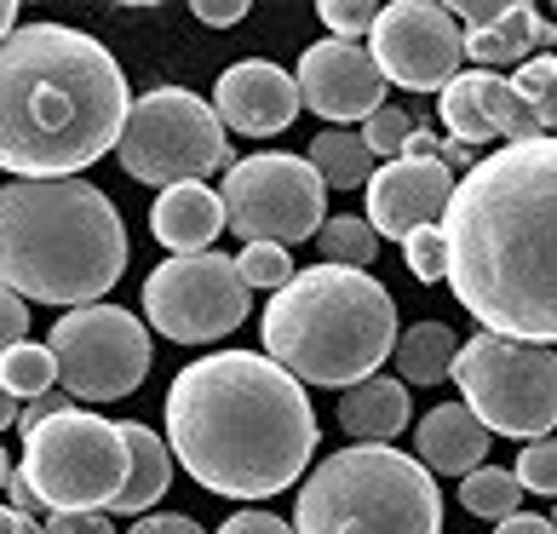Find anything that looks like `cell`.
<instances>
[{
	"label": "cell",
	"mask_w": 557,
	"mask_h": 534,
	"mask_svg": "<svg viewBox=\"0 0 557 534\" xmlns=\"http://www.w3.org/2000/svg\"><path fill=\"white\" fill-rule=\"evenodd\" d=\"M64 408H75V402H64V397H35V402H24V420H17V425H24V431H35V425H47L52 414H64Z\"/></svg>",
	"instance_id": "cell-41"
},
{
	"label": "cell",
	"mask_w": 557,
	"mask_h": 534,
	"mask_svg": "<svg viewBox=\"0 0 557 534\" xmlns=\"http://www.w3.org/2000/svg\"><path fill=\"white\" fill-rule=\"evenodd\" d=\"M403 161H437V138H431L425 127H414V138L403 144Z\"/></svg>",
	"instance_id": "cell-43"
},
{
	"label": "cell",
	"mask_w": 557,
	"mask_h": 534,
	"mask_svg": "<svg viewBox=\"0 0 557 534\" xmlns=\"http://www.w3.org/2000/svg\"><path fill=\"white\" fill-rule=\"evenodd\" d=\"M224 224L242 241H264V248H294L311 241L327 224V184L305 156L287 150H259L224 167L219 184Z\"/></svg>",
	"instance_id": "cell-10"
},
{
	"label": "cell",
	"mask_w": 557,
	"mask_h": 534,
	"mask_svg": "<svg viewBox=\"0 0 557 534\" xmlns=\"http://www.w3.org/2000/svg\"><path fill=\"white\" fill-rule=\"evenodd\" d=\"M121 437H127L133 471H127V488H121V500L110 511H121V518H144L173 483V448L161 443L144 420H121Z\"/></svg>",
	"instance_id": "cell-21"
},
{
	"label": "cell",
	"mask_w": 557,
	"mask_h": 534,
	"mask_svg": "<svg viewBox=\"0 0 557 534\" xmlns=\"http://www.w3.org/2000/svg\"><path fill=\"white\" fill-rule=\"evenodd\" d=\"M408 420H414V402H408V385L403 380H362L339 397V431L357 443H391L403 437Z\"/></svg>",
	"instance_id": "cell-20"
},
{
	"label": "cell",
	"mask_w": 557,
	"mask_h": 534,
	"mask_svg": "<svg viewBox=\"0 0 557 534\" xmlns=\"http://www.w3.org/2000/svg\"><path fill=\"white\" fill-rule=\"evenodd\" d=\"M253 311V287L242 282L236 259L224 253H184L144 276V316L173 345H213L236 334Z\"/></svg>",
	"instance_id": "cell-12"
},
{
	"label": "cell",
	"mask_w": 557,
	"mask_h": 534,
	"mask_svg": "<svg viewBox=\"0 0 557 534\" xmlns=\"http://www.w3.org/2000/svg\"><path fill=\"white\" fill-rule=\"evenodd\" d=\"M494 534H557V529H552V518H529V511H518V518L494 523Z\"/></svg>",
	"instance_id": "cell-42"
},
{
	"label": "cell",
	"mask_w": 557,
	"mask_h": 534,
	"mask_svg": "<svg viewBox=\"0 0 557 534\" xmlns=\"http://www.w3.org/2000/svg\"><path fill=\"white\" fill-rule=\"evenodd\" d=\"M236 271L247 287H271V294H282L287 282H294V259H287V248H264V241H247V248L236 253Z\"/></svg>",
	"instance_id": "cell-28"
},
{
	"label": "cell",
	"mask_w": 557,
	"mask_h": 534,
	"mask_svg": "<svg viewBox=\"0 0 557 534\" xmlns=\"http://www.w3.org/2000/svg\"><path fill=\"white\" fill-rule=\"evenodd\" d=\"M52 380H58V357H52V345H12L7 357H0V385L17 397V402H35V397H47L52 392Z\"/></svg>",
	"instance_id": "cell-25"
},
{
	"label": "cell",
	"mask_w": 557,
	"mask_h": 534,
	"mask_svg": "<svg viewBox=\"0 0 557 534\" xmlns=\"http://www.w3.org/2000/svg\"><path fill=\"white\" fill-rule=\"evenodd\" d=\"M294 80H299V104L322 115L327 127H350V121H368L374 110H385V75L357 40H334V35L317 40L299 58Z\"/></svg>",
	"instance_id": "cell-14"
},
{
	"label": "cell",
	"mask_w": 557,
	"mask_h": 534,
	"mask_svg": "<svg viewBox=\"0 0 557 534\" xmlns=\"http://www.w3.org/2000/svg\"><path fill=\"white\" fill-rule=\"evenodd\" d=\"M7 506H12V511H24V518H52L47 500L35 495V483L24 477V471H12V483H7Z\"/></svg>",
	"instance_id": "cell-38"
},
{
	"label": "cell",
	"mask_w": 557,
	"mask_h": 534,
	"mask_svg": "<svg viewBox=\"0 0 557 534\" xmlns=\"http://www.w3.org/2000/svg\"><path fill=\"white\" fill-rule=\"evenodd\" d=\"M219 534H294V523H282L276 511H236L219 523Z\"/></svg>",
	"instance_id": "cell-36"
},
{
	"label": "cell",
	"mask_w": 557,
	"mask_h": 534,
	"mask_svg": "<svg viewBox=\"0 0 557 534\" xmlns=\"http://www.w3.org/2000/svg\"><path fill=\"white\" fill-rule=\"evenodd\" d=\"M127 534H201V523L190 511H161V518H138Z\"/></svg>",
	"instance_id": "cell-39"
},
{
	"label": "cell",
	"mask_w": 557,
	"mask_h": 534,
	"mask_svg": "<svg viewBox=\"0 0 557 534\" xmlns=\"http://www.w3.org/2000/svg\"><path fill=\"white\" fill-rule=\"evenodd\" d=\"M17 35V0H0V40Z\"/></svg>",
	"instance_id": "cell-45"
},
{
	"label": "cell",
	"mask_w": 557,
	"mask_h": 534,
	"mask_svg": "<svg viewBox=\"0 0 557 534\" xmlns=\"http://www.w3.org/2000/svg\"><path fill=\"white\" fill-rule=\"evenodd\" d=\"M24 534H47V529H40V523H35V518H29V523H24Z\"/></svg>",
	"instance_id": "cell-48"
},
{
	"label": "cell",
	"mask_w": 557,
	"mask_h": 534,
	"mask_svg": "<svg viewBox=\"0 0 557 534\" xmlns=\"http://www.w3.org/2000/svg\"><path fill=\"white\" fill-rule=\"evenodd\" d=\"M190 12L201 17V24H213V29H231V24H242L253 7H247V0H196Z\"/></svg>",
	"instance_id": "cell-37"
},
{
	"label": "cell",
	"mask_w": 557,
	"mask_h": 534,
	"mask_svg": "<svg viewBox=\"0 0 557 534\" xmlns=\"http://www.w3.org/2000/svg\"><path fill=\"white\" fill-rule=\"evenodd\" d=\"M368 58L385 80L408 92H443L466 64V29L437 0H391V7H380Z\"/></svg>",
	"instance_id": "cell-13"
},
{
	"label": "cell",
	"mask_w": 557,
	"mask_h": 534,
	"mask_svg": "<svg viewBox=\"0 0 557 534\" xmlns=\"http://www.w3.org/2000/svg\"><path fill=\"white\" fill-rule=\"evenodd\" d=\"M213 110L224 121V133H242V138H276L299 121V80L287 75L271 58H242L219 75L213 87Z\"/></svg>",
	"instance_id": "cell-17"
},
{
	"label": "cell",
	"mask_w": 557,
	"mask_h": 534,
	"mask_svg": "<svg viewBox=\"0 0 557 534\" xmlns=\"http://www.w3.org/2000/svg\"><path fill=\"white\" fill-rule=\"evenodd\" d=\"M317 17L327 24V35H334V40H357V35H374L380 7H374V0H322Z\"/></svg>",
	"instance_id": "cell-31"
},
{
	"label": "cell",
	"mask_w": 557,
	"mask_h": 534,
	"mask_svg": "<svg viewBox=\"0 0 557 534\" xmlns=\"http://www.w3.org/2000/svg\"><path fill=\"white\" fill-rule=\"evenodd\" d=\"M454 201V173L443 161H385L368 178V224L391 241H408L414 231L443 224Z\"/></svg>",
	"instance_id": "cell-16"
},
{
	"label": "cell",
	"mask_w": 557,
	"mask_h": 534,
	"mask_svg": "<svg viewBox=\"0 0 557 534\" xmlns=\"http://www.w3.org/2000/svg\"><path fill=\"white\" fill-rule=\"evenodd\" d=\"M518 500H523V483H518V471H506V465H483L460 483V506L471 518H488V523L518 518Z\"/></svg>",
	"instance_id": "cell-24"
},
{
	"label": "cell",
	"mask_w": 557,
	"mask_h": 534,
	"mask_svg": "<svg viewBox=\"0 0 557 534\" xmlns=\"http://www.w3.org/2000/svg\"><path fill=\"white\" fill-rule=\"evenodd\" d=\"M408 138H414V115L397 110V104H385V110H374V115L362 121V144H368L374 156H391V161H397Z\"/></svg>",
	"instance_id": "cell-29"
},
{
	"label": "cell",
	"mask_w": 557,
	"mask_h": 534,
	"mask_svg": "<svg viewBox=\"0 0 557 534\" xmlns=\"http://www.w3.org/2000/svg\"><path fill=\"white\" fill-rule=\"evenodd\" d=\"M12 471H17V465L7 460V448H0V488H7V483H12Z\"/></svg>",
	"instance_id": "cell-47"
},
{
	"label": "cell",
	"mask_w": 557,
	"mask_h": 534,
	"mask_svg": "<svg viewBox=\"0 0 557 534\" xmlns=\"http://www.w3.org/2000/svg\"><path fill=\"white\" fill-rule=\"evenodd\" d=\"M414 431H420V455L414 460L431 471V477L443 471V477H460V483L471 477V471H483L488 443H494L488 425L471 414L466 402H437Z\"/></svg>",
	"instance_id": "cell-18"
},
{
	"label": "cell",
	"mask_w": 557,
	"mask_h": 534,
	"mask_svg": "<svg viewBox=\"0 0 557 534\" xmlns=\"http://www.w3.org/2000/svg\"><path fill=\"white\" fill-rule=\"evenodd\" d=\"M437 110L448 121V138L460 144H488V138H506V144H529V138H546L534 110L518 98L511 75H494V70H460L437 92Z\"/></svg>",
	"instance_id": "cell-15"
},
{
	"label": "cell",
	"mask_w": 557,
	"mask_h": 534,
	"mask_svg": "<svg viewBox=\"0 0 557 534\" xmlns=\"http://www.w3.org/2000/svg\"><path fill=\"white\" fill-rule=\"evenodd\" d=\"M437 161H443L448 173H471V167H478V150H471V144H460V138H443V144H437Z\"/></svg>",
	"instance_id": "cell-40"
},
{
	"label": "cell",
	"mask_w": 557,
	"mask_h": 534,
	"mask_svg": "<svg viewBox=\"0 0 557 534\" xmlns=\"http://www.w3.org/2000/svg\"><path fill=\"white\" fill-rule=\"evenodd\" d=\"M397 380L403 385H443L454 374V357H460V339L448 334L443 322H414L397 334Z\"/></svg>",
	"instance_id": "cell-22"
},
{
	"label": "cell",
	"mask_w": 557,
	"mask_h": 534,
	"mask_svg": "<svg viewBox=\"0 0 557 534\" xmlns=\"http://www.w3.org/2000/svg\"><path fill=\"white\" fill-rule=\"evenodd\" d=\"M29 334V299H17L12 287H0V357L12 351V345H24Z\"/></svg>",
	"instance_id": "cell-33"
},
{
	"label": "cell",
	"mask_w": 557,
	"mask_h": 534,
	"mask_svg": "<svg viewBox=\"0 0 557 534\" xmlns=\"http://www.w3.org/2000/svg\"><path fill=\"white\" fill-rule=\"evenodd\" d=\"M24 477L47 511H110L127 488V437L121 420H98L87 408H64L47 425L24 431Z\"/></svg>",
	"instance_id": "cell-8"
},
{
	"label": "cell",
	"mask_w": 557,
	"mask_h": 534,
	"mask_svg": "<svg viewBox=\"0 0 557 534\" xmlns=\"http://www.w3.org/2000/svg\"><path fill=\"white\" fill-rule=\"evenodd\" d=\"M511 471H518V483L529 488V495H552L557 500V431L541 437V443H529Z\"/></svg>",
	"instance_id": "cell-30"
},
{
	"label": "cell",
	"mask_w": 557,
	"mask_h": 534,
	"mask_svg": "<svg viewBox=\"0 0 557 534\" xmlns=\"http://www.w3.org/2000/svg\"><path fill=\"white\" fill-rule=\"evenodd\" d=\"M150 231L173 259L208 253V241H219V231H224V201H219V190H208V184H173V190L156 196Z\"/></svg>",
	"instance_id": "cell-19"
},
{
	"label": "cell",
	"mask_w": 557,
	"mask_h": 534,
	"mask_svg": "<svg viewBox=\"0 0 557 534\" xmlns=\"http://www.w3.org/2000/svg\"><path fill=\"white\" fill-rule=\"evenodd\" d=\"M294 534H443L437 477L391 443L339 448L299 483Z\"/></svg>",
	"instance_id": "cell-6"
},
{
	"label": "cell",
	"mask_w": 557,
	"mask_h": 534,
	"mask_svg": "<svg viewBox=\"0 0 557 534\" xmlns=\"http://www.w3.org/2000/svg\"><path fill=\"white\" fill-rule=\"evenodd\" d=\"M168 448L208 495L271 500L305 477L317 414L305 385L259 351H213L168 385Z\"/></svg>",
	"instance_id": "cell-2"
},
{
	"label": "cell",
	"mask_w": 557,
	"mask_h": 534,
	"mask_svg": "<svg viewBox=\"0 0 557 534\" xmlns=\"http://www.w3.org/2000/svg\"><path fill=\"white\" fill-rule=\"evenodd\" d=\"M121 173L156 190L173 184H201L213 167H224V121L213 98H196L190 87H150L133 98L127 127L115 138Z\"/></svg>",
	"instance_id": "cell-9"
},
{
	"label": "cell",
	"mask_w": 557,
	"mask_h": 534,
	"mask_svg": "<svg viewBox=\"0 0 557 534\" xmlns=\"http://www.w3.org/2000/svg\"><path fill=\"white\" fill-rule=\"evenodd\" d=\"M448 287L483 334L557 351V133L483 156L443 213Z\"/></svg>",
	"instance_id": "cell-1"
},
{
	"label": "cell",
	"mask_w": 557,
	"mask_h": 534,
	"mask_svg": "<svg viewBox=\"0 0 557 534\" xmlns=\"http://www.w3.org/2000/svg\"><path fill=\"white\" fill-rule=\"evenodd\" d=\"M552 529H557V506H552Z\"/></svg>",
	"instance_id": "cell-49"
},
{
	"label": "cell",
	"mask_w": 557,
	"mask_h": 534,
	"mask_svg": "<svg viewBox=\"0 0 557 534\" xmlns=\"http://www.w3.org/2000/svg\"><path fill=\"white\" fill-rule=\"evenodd\" d=\"M511 87H518V98L534 110L541 133H557V52L529 58L523 70H511Z\"/></svg>",
	"instance_id": "cell-27"
},
{
	"label": "cell",
	"mask_w": 557,
	"mask_h": 534,
	"mask_svg": "<svg viewBox=\"0 0 557 534\" xmlns=\"http://www.w3.org/2000/svg\"><path fill=\"white\" fill-rule=\"evenodd\" d=\"M52 357H58V385H64L70 402H115L144 385L156 351L133 311H121V305H87V311L58 316Z\"/></svg>",
	"instance_id": "cell-11"
},
{
	"label": "cell",
	"mask_w": 557,
	"mask_h": 534,
	"mask_svg": "<svg viewBox=\"0 0 557 534\" xmlns=\"http://www.w3.org/2000/svg\"><path fill=\"white\" fill-rule=\"evenodd\" d=\"M127 271V224L87 178H12L0 190V287L87 311Z\"/></svg>",
	"instance_id": "cell-4"
},
{
	"label": "cell",
	"mask_w": 557,
	"mask_h": 534,
	"mask_svg": "<svg viewBox=\"0 0 557 534\" xmlns=\"http://www.w3.org/2000/svg\"><path fill=\"white\" fill-rule=\"evenodd\" d=\"M133 92L110 47L70 24H24L0 40V167L75 178L127 127Z\"/></svg>",
	"instance_id": "cell-3"
},
{
	"label": "cell",
	"mask_w": 557,
	"mask_h": 534,
	"mask_svg": "<svg viewBox=\"0 0 557 534\" xmlns=\"http://www.w3.org/2000/svg\"><path fill=\"white\" fill-rule=\"evenodd\" d=\"M24 511H12V506H0V534H24Z\"/></svg>",
	"instance_id": "cell-46"
},
{
	"label": "cell",
	"mask_w": 557,
	"mask_h": 534,
	"mask_svg": "<svg viewBox=\"0 0 557 534\" xmlns=\"http://www.w3.org/2000/svg\"><path fill=\"white\" fill-rule=\"evenodd\" d=\"M448 380L460 385V402L488 425V437L541 443L557 431V351L552 345L478 334L460 345Z\"/></svg>",
	"instance_id": "cell-7"
},
{
	"label": "cell",
	"mask_w": 557,
	"mask_h": 534,
	"mask_svg": "<svg viewBox=\"0 0 557 534\" xmlns=\"http://www.w3.org/2000/svg\"><path fill=\"white\" fill-rule=\"evenodd\" d=\"M506 7H511V0H454V24H460L466 35H478V29H488V24H500V17H506Z\"/></svg>",
	"instance_id": "cell-34"
},
{
	"label": "cell",
	"mask_w": 557,
	"mask_h": 534,
	"mask_svg": "<svg viewBox=\"0 0 557 534\" xmlns=\"http://www.w3.org/2000/svg\"><path fill=\"white\" fill-rule=\"evenodd\" d=\"M311 167L322 173V184H334V190H368V178H374V150L362 144V133L350 127H322L311 138Z\"/></svg>",
	"instance_id": "cell-23"
},
{
	"label": "cell",
	"mask_w": 557,
	"mask_h": 534,
	"mask_svg": "<svg viewBox=\"0 0 557 534\" xmlns=\"http://www.w3.org/2000/svg\"><path fill=\"white\" fill-rule=\"evenodd\" d=\"M17 420H24V408H17V397L7 392V385H0V431H7V425H17Z\"/></svg>",
	"instance_id": "cell-44"
},
{
	"label": "cell",
	"mask_w": 557,
	"mask_h": 534,
	"mask_svg": "<svg viewBox=\"0 0 557 534\" xmlns=\"http://www.w3.org/2000/svg\"><path fill=\"white\" fill-rule=\"evenodd\" d=\"M264 357L282 362L299 385H350L374 380L380 362L397 351V305L368 271L311 264L264 305Z\"/></svg>",
	"instance_id": "cell-5"
},
{
	"label": "cell",
	"mask_w": 557,
	"mask_h": 534,
	"mask_svg": "<svg viewBox=\"0 0 557 534\" xmlns=\"http://www.w3.org/2000/svg\"><path fill=\"white\" fill-rule=\"evenodd\" d=\"M322 264H339V271H368L380 253V231L368 219H327L317 231Z\"/></svg>",
	"instance_id": "cell-26"
},
{
	"label": "cell",
	"mask_w": 557,
	"mask_h": 534,
	"mask_svg": "<svg viewBox=\"0 0 557 534\" xmlns=\"http://www.w3.org/2000/svg\"><path fill=\"white\" fill-rule=\"evenodd\" d=\"M40 529H47V534H115L104 511H52Z\"/></svg>",
	"instance_id": "cell-35"
},
{
	"label": "cell",
	"mask_w": 557,
	"mask_h": 534,
	"mask_svg": "<svg viewBox=\"0 0 557 534\" xmlns=\"http://www.w3.org/2000/svg\"><path fill=\"white\" fill-rule=\"evenodd\" d=\"M403 264L414 271L420 282H448V248H443V224L431 231H414L403 241Z\"/></svg>",
	"instance_id": "cell-32"
}]
</instances>
